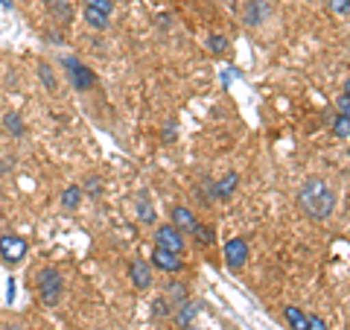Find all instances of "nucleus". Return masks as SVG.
I'll list each match as a JSON object with an SVG mask.
<instances>
[{"label":"nucleus","instance_id":"6ab92c4d","mask_svg":"<svg viewBox=\"0 0 350 330\" xmlns=\"http://www.w3.org/2000/svg\"><path fill=\"white\" fill-rule=\"evenodd\" d=\"M167 295H170L175 304H181V301H187V287H184V283H170ZM175 304H172V307H175Z\"/></svg>","mask_w":350,"mask_h":330},{"label":"nucleus","instance_id":"f8f14e48","mask_svg":"<svg viewBox=\"0 0 350 330\" xmlns=\"http://www.w3.org/2000/svg\"><path fill=\"white\" fill-rule=\"evenodd\" d=\"M79 202H82V187L79 184L64 187V193H62V207H64V211H76Z\"/></svg>","mask_w":350,"mask_h":330},{"label":"nucleus","instance_id":"20e7f679","mask_svg":"<svg viewBox=\"0 0 350 330\" xmlns=\"http://www.w3.org/2000/svg\"><path fill=\"white\" fill-rule=\"evenodd\" d=\"M62 64H64V68H68V76H70V82H73L76 91H91V88L96 85V76H94V71L88 68V64H82L79 59L68 56V59H62Z\"/></svg>","mask_w":350,"mask_h":330},{"label":"nucleus","instance_id":"ddd939ff","mask_svg":"<svg viewBox=\"0 0 350 330\" xmlns=\"http://www.w3.org/2000/svg\"><path fill=\"white\" fill-rule=\"evenodd\" d=\"M283 316H286V322H289L292 330H306V327H310V316H304L298 307H292V304L283 310Z\"/></svg>","mask_w":350,"mask_h":330},{"label":"nucleus","instance_id":"f03ea898","mask_svg":"<svg viewBox=\"0 0 350 330\" xmlns=\"http://www.w3.org/2000/svg\"><path fill=\"white\" fill-rule=\"evenodd\" d=\"M36 287H38V295H41V304L47 307H56L62 301V292H64V281L59 269L53 266H44L38 275H36Z\"/></svg>","mask_w":350,"mask_h":330},{"label":"nucleus","instance_id":"b1692460","mask_svg":"<svg viewBox=\"0 0 350 330\" xmlns=\"http://www.w3.org/2000/svg\"><path fill=\"white\" fill-rule=\"evenodd\" d=\"M336 108H338V114H345V117H350V97H338V103H336Z\"/></svg>","mask_w":350,"mask_h":330},{"label":"nucleus","instance_id":"f3484780","mask_svg":"<svg viewBox=\"0 0 350 330\" xmlns=\"http://www.w3.org/2000/svg\"><path fill=\"white\" fill-rule=\"evenodd\" d=\"M193 234H196V240H199L202 246H213V243H216V237H213V228H211V225H196Z\"/></svg>","mask_w":350,"mask_h":330},{"label":"nucleus","instance_id":"dca6fc26","mask_svg":"<svg viewBox=\"0 0 350 330\" xmlns=\"http://www.w3.org/2000/svg\"><path fill=\"white\" fill-rule=\"evenodd\" d=\"M137 216H140V223H155V216H158V214H155V207L149 205L146 196L137 202Z\"/></svg>","mask_w":350,"mask_h":330},{"label":"nucleus","instance_id":"bb28decb","mask_svg":"<svg viewBox=\"0 0 350 330\" xmlns=\"http://www.w3.org/2000/svg\"><path fill=\"white\" fill-rule=\"evenodd\" d=\"M88 193H91V196H96V193H100V181H96V179H91V181H88Z\"/></svg>","mask_w":350,"mask_h":330},{"label":"nucleus","instance_id":"aec40b11","mask_svg":"<svg viewBox=\"0 0 350 330\" xmlns=\"http://www.w3.org/2000/svg\"><path fill=\"white\" fill-rule=\"evenodd\" d=\"M333 135H336V138H350V117H345V114H338V117H336Z\"/></svg>","mask_w":350,"mask_h":330},{"label":"nucleus","instance_id":"a211bd4d","mask_svg":"<svg viewBox=\"0 0 350 330\" xmlns=\"http://www.w3.org/2000/svg\"><path fill=\"white\" fill-rule=\"evenodd\" d=\"M3 126H6V131H12L15 138L24 135V123H21V117H18V114H12V112H9V114L3 117Z\"/></svg>","mask_w":350,"mask_h":330},{"label":"nucleus","instance_id":"7ed1b4c3","mask_svg":"<svg viewBox=\"0 0 350 330\" xmlns=\"http://www.w3.org/2000/svg\"><path fill=\"white\" fill-rule=\"evenodd\" d=\"M27 251H29V246L21 234H3L0 237V260L9 263V266H18V263L27 257Z\"/></svg>","mask_w":350,"mask_h":330},{"label":"nucleus","instance_id":"0eeeda50","mask_svg":"<svg viewBox=\"0 0 350 330\" xmlns=\"http://www.w3.org/2000/svg\"><path fill=\"white\" fill-rule=\"evenodd\" d=\"M129 281L135 283V290H149L152 287V266L144 257H135L129 263Z\"/></svg>","mask_w":350,"mask_h":330},{"label":"nucleus","instance_id":"4468645a","mask_svg":"<svg viewBox=\"0 0 350 330\" xmlns=\"http://www.w3.org/2000/svg\"><path fill=\"white\" fill-rule=\"evenodd\" d=\"M237 184H239V175H237V173H228V175H225V181H219V184H216L213 196H216V199H228V196L237 190Z\"/></svg>","mask_w":350,"mask_h":330},{"label":"nucleus","instance_id":"c85d7f7f","mask_svg":"<svg viewBox=\"0 0 350 330\" xmlns=\"http://www.w3.org/2000/svg\"><path fill=\"white\" fill-rule=\"evenodd\" d=\"M172 131H175V123H167V129H163V140H167V144L172 140Z\"/></svg>","mask_w":350,"mask_h":330},{"label":"nucleus","instance_id":"cd10ccee","mask_svg":"<svg viewBox=\"0 0 350 330\" xmlns=\"http://www.w3.org/2000/svg\"><path fill=\"white\" fill-rule=\"evenodd\" d=\"M336 9L338 12H350V0H336Z\"/></svg>","mask_w":350,"mask_h":330},{"label":"nucleus","instance_id":"9b49d317","mask_svg":"<svg viewBox=\"0 0 350 330\" xmlns=\"http://www.w3.org/2000/svg\"><path fill=\"white\" fill-rule=\"evenodd\" d=\"M196 316H199V304H193L190 299L181 301V304H175V318H178L181 327H190Z\"/></svg>","mask_w":350,"mask_h":330},{"label":"nucleus","instance_id":"39448f33","mask_svg":"<svg viewBox=\"0 0 350 330\" xmlns=\"http://www.w3.org/2000/svg\"><path fill=\"white\" fill-rule=\"evenodd\" d=\"M155 246L167 249V251H175V255H181V251H184V234L172 223L170 225H161L155 231Z\"/></svg>","mask_w":350,"mask_h":330},{"label":"nucleus","instance_id":"1a4fd4ad","mask_svg":"<svg viewBox=\"0 0 350 330\" xmlns=\"http://www.w3.org/2000/svg\"><path fill=\"white\" fill-rule=\"evenodd\" d=\"M172 225L181 231V234H193L196 225H199V219L190 207H172Z\"/></svg>","mask_w":350,"mask_h":330},{"label":"nucleus","instance_id":"c756f323","mask_svg":"<svg viewBox=\"0 0 350 330\" xmlns=\"http://www.w3.org/2000/svg\"><path fill=\"white\" fill-rule=\"evenodd\" d=\"M345 97H350V79L345 82Z\"/></svg>","mask_w":350,"mask_h":330},{"label":"nucleus","instance_id":"393cba45","mask_svg":"<svg viewBox=\"0 0 350 330\" xmlns=\"http://www.w3.org/2000/svg\"><path fill=\"white\" fill-rule=\"evenodd\" d=\"M306 330H327V325L321 322L319 316H310V327H306Z\"/></svg>","mask_w":350,"mask_h":330},{"label":"nucleus","instance_id":"5701e85b","mask_svg":"<svg viewBox=\"0 0 350 330\" xmlns=\"http://www.w3.org/2000/svg\"><path fill=\"white\" fill-rule=\"evenodd\" d=\"M207 47H211V53H225L228 50V38L225 36H211L207 38Z\"/></svg>","mask_w":350,"mask_h":330},{"label":"nucleus","instance_id":"9d476101","mask_svg":"<svg viewBox=\"0 0 350 330\" xmlns=\"http://www.w3.org/2000/svg\"><path fill=\"white\" fill-rule=\"evenodd\" d=\"M269 18V0H248L245 6V24L248 27H260Z\"/></svg>","mask_w":350,"mask_h":330},{"label":"nucleus","instance_id":"6e6552de","mask_svg":"<svg viewBox=\"0 0 350 330\" xmlns=\"http://www.w3.org/2000/svg\"><path fill=\"white\" fill-rule=\"evenodd\" d=\"M152 263H155L158 269H163V272H181V257L175 255V251H167V249H161V246H155L152 249Z\"/></svg>","mask_w":350,"mask_h":330},{"label":"nucleus","instance_id":"f257e3e1","mask_svg":"<svg viewBox=\"0 0 350 330\" xmlns=\"http://www.w3.org/2000/svg\"><path fill=\"white\" fill-rule=\"evenodd\" d=\"M336 190L327 181L321 179H310V181H304V187L298 190V205H301V211L315 219V223H324V219H330L333 211H336Z\"/></svg>","mask_w":350,"mask_h":330},{"label":"nucleus","instance_id":"a878e982","mask_svg":"<svg viewBox=\"0 0 350 330\" xmlns=\"http://www.w3.org/2000/svg\"><path fill=\"white\" fill-rule=\"evenodd\" d=\"M167 313H170L167 301H163V299H158V301H155V316H167Z\"/></svg>","mask_w":350,"mask_h":330},{"label":"nucleus","instance_id":"2eb2a0df","mask_svg":"<svg viewBox=\"0 0 350 330\" xmlns=\"http://www.w3.org/2000/svg\"><path fill=\"white\" fill-rule=\"evenodd\" d=\"M85 24L96 32H103V29H108V15L96 12V9H85Z\"/></svg>","mask_w":350,"mask_h":330},{"label":"nucleus","instance_id":"4be33fe9","mask_svg":"<svg viewBox=\"0 0 350 330\" xmlns=\"http://www.w3.org/2000/svg\"><path fill=\"white\" fill-rule=\"evenodd\" d=\"M38 73H41L44 85H47L50 91H53V88H56V79H53V71H50V64H47V62H38Z\"/></svg>","mask_w":350,"mask_h":330},{"label":"nucleus","instance_id":"7c9ffc66","mask_svg":"<svg viewBox=\"0 0 350 330\" xmlns=\"http://www.w3.org/2000/svg\"><path fill=\"white\" fill-rule=\"evenodd\" d=\"M0 3H3V6L9 9V6H12V0H0Z\"/></svg>","mask_w":350,"mask_h":330},{"label":"nucleus","instance_id":"423d86ee","mask_svg":"<svg viewBox=\"0 0 350 330\" xmlns=\"http://www.w3.org/2000/svg\"><path fill=\"white\" fill-rule=\"evenodd\" d=\"M245 260H248V246H245V240H239V237L228 240V243H225V263H228V269L239 272V269L245 266Z\"/></svg>","mask_w":350,"mask_h":330},{"label":"nucleus","instance_id":"412c9836","mask_svg":"<svg viewBox=\"0 0 350 330\" xmlns=\"http://www.w3.org/2000/svg\"><path fill=\"white\" fill-rule=\"evenodd\" d=\"M82 3L85 9H96V12H105V15H111V9H114L111 0H82Z\"/></svg>","mask_w":350,"mask_h":330}]
</instances>
